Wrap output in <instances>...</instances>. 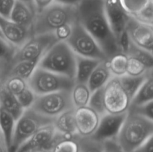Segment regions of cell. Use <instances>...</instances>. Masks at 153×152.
<instances>
[{"label":"cell","instance_id":"f35d334b","mask_svg":"<svg viewBox=\"0 0 153 152\" xmlns=\"http://www.w3.org/2000/svg\"><path fill=\"white\" fill-rule=\"evenodd\" d=\"M16 0H0V16L9 19Z\"/></svg>","mask_w":153,"mask_h":152},{"label":"cell","instance_id":"f1b7e54d","mask_svg":"<svg viewBox=\"0 0 153 152\" xmlns=\"http://www.w3.org/2000/svg\"><path fill=\"white\" fill-rule=\"evenodd\" d=\"M79 145V152H103V142L91 137H82L75 136Z\"/></svg>","mask_w":153,"mask_h":152},{"label":"cell","instance_id":"9c48e42d","mask_svg":"<svg viewBox=\"0 0 153 152\" xmlns=\"http://www.w3.org/2000/svg\"><path fill=\"white\" fill-rule=\"evenodd\" d=\"M31 109L49 118H55L67 110L75 109L70 91H58L37 95Z\"/></svg>","mask_w":153,"mask_h":152},{"label":"cell","instance_id":"d6986e66","mask_svg":"<svg viewBox=\"0 0 153 152\" xmlns=\"http://www.w3.org/2000/svg\"><path fill=\"white\" fill-rule=\"evenodd\" d=\"M0 107L10 113L16 121L24 111L16 96L7 90L4 81L0 82Z\"/></svg>","mask_w":153,"mask_h":152},{"label":"cell","instance_id":"f6af8a7d","mask_svg":"<svg viewBox=\"0 0 153 152\" xmlns=\"http://www.w3.org/2000/svg\"><path fill=\"white\" fill-rule=\"evenodd\" d=\"M18 1H22V2L25 3V4H28V5L31 6V7H34V8L35 9V7H34V1H33V0H18ZM35 10H36V9H35Z\"/></svg>","mask_w":153,"mask_h":152},{"label":"cell","instance_id":"1f68e13d","mask_svg":"<svg viewBox=\"0 0 153 152\" xmlns=\"http://www.w3.org/2000/svg\"><path fill=\"white\" fill-rule=\"evenodd\" d=\"M152 70L149 69L143 63L137 59L128 57L127 63L126 75L130 76H140L151 72Z\"/></svg>","mask_w":153,"mask_h":152},{"label":"cell","instance_id":"52a82bcc","mask_svg":"<svg viewBox=\"0 0 153 152\" xmlns=\"http://www.w3.org/2000/svg\"><path fill=\"white\" fill-rule=\"evenodd\" d=\"M75 55L100 61L108 58L94 37L76 21L72 25L70 35L65 40Z\"/></svg>","mask_w":153,"mask_h":152},{"label":"cell","instance_id":"ee69618b","mask_svg":"<svg viewBox=\"0 0 153 152\" xmlns=\"http://www.w3.org/2000/svg\"><path fill=\"white\" fill-rule=\"evenodd\" d=\"M83 0H55V2L59 3V4H64V5L76 7Z\"/></svg>","mask_w":153,"mask_h":152},{"label":"cell","instance_id":"ba28073f","mask_svg":"<svg viewBox=\"0 0 153 152\" xmlns=\"http://www.w3.org/2000/svg\"><path fill=\"white\" fill-rule=\"evenodd\" d=\"M58 41L59 40L53 33L33 35L22 46L16 49L10 61V68L20 61L41 59L48 49Z\"/></svg>","mask_w":153,"mask_h":152},{"label":"cell","instance_id":"e0dca14e","mask_svg":"<svg viewBox=\"0 0 153 152\" xmlns=\"http://www.w3.org/2000/svg\"><path fill=\"white\" fill-rule=\"evenodd\" d=\"M36 10L25 3L16 0L9 19L13 22L28 28H32Z\"/></svg>","mask_w":153,"mask_h":152},{"label":"cell","instance_id":"c3c4849f","mask_svg":"<svg viewBox=\"0 0 153 152\" xmlns=\"http://www.w3.org/2000/svg\"><path fill=\"white\" fill-rule=\"evenodd\" d=\"M0 37H2V38H3V36H2V34H1V31H0Z\"/></svg>","mask_w":153,"mask_h":152},{"label":"cell","instance_id":"d4e9b609","mask_svg":"<svg viewBox=\"0 0 153 152\" xmlns=\"http://www.w3.org/2000/svg\"><path fill=\"white\" fill-rule=\"evenodd\" d=\"M70 95L73 107L76 109L88 106L91 92L87 83H75L70 91Z\"/></svg>","mask_w":153,"mask_h":152},{"label":"cell","instance_id":"5b68a950","mask_svg":"<svg viewBox=\"0 0 153 152\" xmlns=\"http://www.w3.org/2000/svg\"><path fill=\"white\" fill-rule=\"evenodd\" d=\"M55 119L43 116L31 108L24 110L15 123L14 132L9 152H16L19 148L39 129L46 125L53 124Z\"/></svg>","mask_w":153,"mask_h":152},{"label":"cell","instance_id":"d590c367","mask_svg":"<svg viewBox=\"0 0 153 152\" xmlns=\"http://www.w3.org/2000/svg\"><path fill=\"white\" fill-rule=\"evenodd\" d=\"M128 111L153 121V101L137 106H130Z\"/></svg>","mask_w":153,"mask_h":152},{"label":"cell","instance_id":"cb8c5ba5","mask_svg":"<svg viewBox=\"0 0 153 152\" xmlns=\"http://www.w3.org/2000/svg\"><path fill=\"white\" fill-rule=\"evenodd\" d=\"M153 101L152 72L149 74L131 99L130 106H137ZM129 106V107H130Z\"/></svg>","mask_w":153,"mask_h":152},{"label":"cell","instance_id":"6da1fadb","mask_svg":"<svg viewBox=\"0 0 153 152\" xmlns=\"http://www.w3.org/2000/svg\"><path fill=\"white\" fill-rule=\"evenodd\" d=\"M76 11L79 22L94 37L108 59L120 52L106 19L104 0H83L76 6Z\"/></svg>","mask_w":153,"mask_h":152},{"label":"cell","instance_id":"8992f818","mask_svg":"<svg viewBox=\"0 0 153 152\" xmlns=\"http://www.w3.org/2000/svg\"><path fill=\"white\" fill-rule=\"evenodd\" d=\"M30 89L36 95H45L58 91H71L75 80L37 67L28 80Z\"/></svg>","mask_w":153,"mask_h":152},{"label":"cell","instance_id":"83f0119b","mask_svg":"<svg viewBox=\"0 0 153 152\" xmlns=\"http://www.w3.org/2000/svg\"><path fill=\"white\" fill-rule=\"evenodd\" d=\"M128 57H131L137 59L140 62L143 63L149 69L152 70L153 66V56L152 52L144 50L141 48L137 47L132 43H130L129 47L126 52Z\"/></svg>","mask_w":153,"mask_h":152},{"label":"cell","instance_id":"4316f807","mask_svg":"<svg viewBox=\"0 0 153 152\" xmlns=\"http://www.w3.org/2000/svg\"><path fill=\"white\" fill-rule=\"evenodd\" d=\"M152 72H151L140 76H130L128 75H124L121 77H119L121 85L123 87L124 90L126 91L128 96L129 97L131 101L136 94V92H137L139 88L140 87L142 83L146 80L149 74Z\"/></svg>","mask_w":153,"mask_h":152},{"label":"cell","instance_id":"30bf717a","mask_svg":"<svg viewBox=\"0 0 153 152\" xmlns=\"http://www.w3.org/2000/svg\"><path fill=\"white\" fill-rule=\"evenodd\" d=\"M65 137H67L57 132L53 124H50L39 129L16 152H52L58 142Z\"/></svg>","mask_w":153,"mask_h":152},{"label":"cell","instance_id":"9a60e30c","mask_svg":"<svg viewBox=\"0 0 153 152\" xmlns=\"http://www.w3.org/2000/svg\"><path fill=\"white\" fill-rule=\"evenodd\" d=\"M0 31L3 38L16 49L20 47L33 36L32 30L25 28L10 19L0 16Z\"/></svg>","mask_w":153,"mask_h":152},{"label":"cell","instance_id":"e575fe53","mask_svg":"<svg viewBox=\"0 0 153 152\" xmlns=\"http://www.w3.org/2000/svg\"><path fill=\"white\" fill-rule=\"evenodd\" d=\"M36 97L37 95H35V93L30 89L29 86H28L23 92L16 95V98L19 105L23 108V110H26L31 108L35 101Z\"/></svg>","mask_w":153,"mask_h":152},{"label":"cell","instance_id":"277c9868","mask_svg":"<svg viewBox=\"0 0 153 152\" xmlns=\"http://www.w3.org/2000/svg\"><path fill=\"white\" fill-rule=\"evenodd\" d=\"M76 55L65 41H58L44 54L37 67L75 80Z\"/></svg>","mask_w":153,"mask_h":152},{"label":"cell","instance_id":"d6a6232c","mask_svg":"<svg viewBox=\"0 0 153 152\" xmlns=\"http://www.w3.org/2000/svg\"><path fill=\"white\" fill-rule=\"evenodd\" d=\"M131 16L138 22L153 25V0H150L139 11L131 15Z\"/></svg>","mask_w":153,"mask_h":152},{"label":"cell","instance_id":"7402d4cb","mask_svg":"<svg viewBox=\"0 0 153 152\" xmlns=\"http://www.w3.org/2000/svg\"><path fill=\"white\" fill-rule=\"evenodd\" d=\"M15 123L16 120L6 110L0 107V132L8 152L11 145Z\"/></svg>","mask_w":153,"mask_h":152},{"label":"cell","instance_id":"603a6c76","mask_svg":"<svg viewBox=\"0 0 153 152\" xmlns=\"http://www.w3.org/2000/svg\"><path fill=\"white\" fill-rule=\"evenodd\" d=\"M40 60V59L20 61V62L13 64L10 66L6 77L15 76V77H20L24 80H28L38 66Z\"/></svg>","mask_w":153,"mask_h":152},{"label":"cell","instance_id":"74e56055","mask_svg":"<svg viewBox=\"0 0 153 152\" xmlns=\"http://www.w3.org/2000/svg\"><path fill=\"white\" fill-rule=\"evenodd\" d=\"M16 49V48L7 43L4 38L0 37V60L10 62Z\"/></svg>","mask_w":153,"mask_h":152},{"label":"cell","instance_id":"7bdbcfd3","mask_svg":"<svg viewBox=\"0 0 153 152\" xmlns=\"http://www.w3.org/2000/svg\"><path fill=\"white\" fill-rule=\"evenodd\" d=\"M36 12H40L46 7L55 2V0H33Z\"/></svg>","mask_w":153,"mask_h":152},{"label":"cell","instance_id":"60d3db41","mask_svg":"<svg viewBox=\"0 0 153 152\" xmlns=\"http://www.w3.org/2000/svg\"><path fill=\"white\" fill-rule=\"evenodd\" d=\"M132 152H153V137L148 139Z\"/></svg>","mask_w":153,"mask_h":152},{"label":"cell","instance_id":"4dcf8cb0","mask_svg":"<svg viewBox=\"0 0 153 152\" xmlns=\"http://www.w3.org/2000/svg\"><path fill=\"white\" fill-rule=\"evenodd\" d=\"M3 81L7 90L15 96L23 92L28 86L27 80L15 76L6 77Z\"/></svg>","mask_w":153,"mask_h":152},{"label":"cell","instance_id":"44dd1931","mask_svg":"<svg viewBox=\"0 0 153 152\" xmlns=\"http://www.w3.org/2000/svg\"><path fill=\"white\" fill-rule=\"evenodd\" d=\"M101 61H103L76 55L75 83H87L91 73Z\"/></svg>","mask_w":153,"mask_h":152},{"label":"cell","instance_id":"7a4b0ae2","mask_svg":"<svg viewBox=\"0 0 153 152\" xmlns=\"http://www.w3.org/2000/svg\"><path fill=\"white\" fill-rule=\"evenodd\" d=\"M77 21L76 7L54 2L36 13L33 35L53 33L59 41H65L72 25Z\"/></svg>","mask_w":153,"mask_h":152},{"label":"cell","instance_id":"836d02e7","mask_svg":"<svg viewBox=\"0 0 153 152\" xmlns=\"http://www.w3.org/2000/svg\"><path fill=\"white\" fill-rule=\"evenodd\" d=\"M75 136L65 137L58 142L52 152H79V145Z\"/></svg>","mask_w":153,"mask_h":152},{"label":"cell","instance_id":"7dc6e473","mask_svg":"<svg viewBox=\"0 0 153 152\" xmlns=\"http://www.w3.org/2000/svg\"><path fill=\"white\" fill-rule=\"evenodd\" d=\"M0 141L2 143H4V139H3V137H2V136H1V132H0ZM6 147V146H5Z\"/></svg>","mask_w":153,"mask_h":152},{"label":"cell","instance_id":"8d00e7d4","mask_svg":"<svg viewBox=\"0 0 153 152\" xmlns=\"http://www.w3.org/2000/svg\"><path fill=\"white\" fill-rule=\"evenodd\" d=\"M150 0H120L126 11L133 15L146 5Z\"/></svg>","mask_w":153,"mask_h":152},{"label":"cell","instance_id":"7c38bea8","mask_svg":"<svg viewBox=\"0 0 153 152\" xmlns=\"http://www.w3.org/2000/svg\"><path fill=\"white\" fill-rule=\"evenodd\" d=\"M104 8L108 22L117 40L126 29L131 15L126 11L120 0H104Z\"/></svg>","mask_w":153,"mask_h":152},{"label":"cell","instance_id":"4fadbf2b","mask_svg":"<svg viewBox=\"0 0 153 152\" xmlns=\"http://www.w3.org/2000/svg\"><path fill=\"white\" fill-rule=\"evenodd\" d=\"M126 30L133 44L148 52H152L153 25L138 22L131 16Z\"/></svg>","mask_w":153,"mask_h":152},{"label":"cell","instance_id":"bcb514c9","mask_svg":"<svg viewBox=\"0 0 153 152\" xmlns=\"http://www.w3.org/2000/svg\"><path fill=\"white\" fill-rule=\"evenodd\" d=\"M0 152H8L4 143L1 142V141H0Z\"/></svg>","mask_w":153,"mask_h":152},{"label":"cell","instance_id":"b9f144b4","mask_svg":"<svg viewBox=\"0 0 153 152\" xmlns=\"http://www.w3.org/2000/svg\"><path fill=\"white\" fill-rule=\"evenodd\" d=\"M10 69V62L4 60H0V82L3 81L7 77Z\"/></svg>","mask_w":153,"mask_h":152},{"label":"cell","instance_id":"2e32d148","mask_svg":"<svg viewBox=\"0 0 153 152\" xmlns=\"http://www.w3.org/2000/svg\"><path fill=\"white\" fill-rule=\"evenodd\" d=\"M100 116L88 106L75 109V122L77 135L91 137L97 130Z\"/></svg>","mask_w":153,"mask_h":152},{"label":"cell","instance_id":"ab89813d","mask_svg":"<svg viewBox=\"0 0 153 152\" xmlns=\"http://www.w3.org/2000/svg\"><path fill=\"white\" fill-rule=\"evenodd\" d=\"M103 152H124L117 142L116 139L103 142Z\"/></svg>","mask_w":153,"mask_h":152},{"label":"cell","instance_id":"5bb4252c","mask_svg":"<svg viewBox=\"0 0 153 152\" xmlns=\"http://www.w3.org/2000/svg\"><path fill=\"white\" fill-rule=\"evenodd\" d=\"M126 113L127 112L120 114H111L106 113L100 116L98 127L91 137L102 142L116 139Z\"/></svg>","mask_w":153,"mask_h":152},{"label":"cell","instance_id":"8fae6325","mask_svg":"<svg viewBox=\"0 0 153 152\" xmlns=\"http://www.w3.org/2000/svg\"><path fill=\"white\" fill-rule=\"evenodd\" d=\"M103 98L106 113L111 114L126 113L131 103L118 77H112L105 85Z\"/></svg>","mask_w":153,"mask_h":152},{"label":"cell","instance_id":"ac0fdd59","mask_svg":"<svg viewBox=\"0 0 153 152\" xmlns=\"http://www.w3.org/2000/svg\"><path fill=\"white\" fill-rule=\"evenodd\" d=\"M112 77L113 76L108 67L107 61H101L91 73L87 82V85L92 93L97 89L104 87Z\"/></svg>","mask_w":153,"mask_h":152},{"label":"cell","instance_id":"ffe728a7","mask_svg":"<svg viewBox=\"0 0 153 152\" xmlns=\"http://www.w3.org/2000/svg\"><path fill=\"white\" fill-rule=\"evenodd\" d=\"M54 127L57 132L67 137H73L76 133L75 122V109L67 110L55 117Z\"/></svg>","mask_w":153,"mask_h":152},{"label":"cell","instance_id":"3957f363","mask_svg":"<svg viewBox=\"0 0 153 152\" xmlns=\"http://www.w3.org/2000/svg\"><path fill=\"white\" fill-rule=\"evenodd\" d=\"M153 137V121L127 111L116 140L124 152H132Z\"/></svg>","mask_w":153,"mask_h":152},{"label":"cell","instance_id":"484cf974","mask_svg":"<svg viewBox=\"0 0 153 152\" xmlns=\"http://www.w3.org/2000/svg\"><path fill=\"white\" fill-rule=\"evenodd\" d=\"M128 58L126 54L117 52L107 60V65L113 77H121L126 75Z\"/></svg>","mask_w":153,"mask_h":152},{"label":"cell","instance_id":"f546056e","mask_svg":"<svg viewBox=\"0 0 153 152\" xmlns=\"http://www.w3.org/2000/svg\"><path fill=\"white\" fill-rule=\"evenodd\" d=\"M103 89L104 87L97 89L91 93L89 102L88 106L94 110L97 113L100 115V116H102L106 113L105 108L104 98H103Z\"/></svg>","mask_w":153,"mask_h":152}]
</instances>
